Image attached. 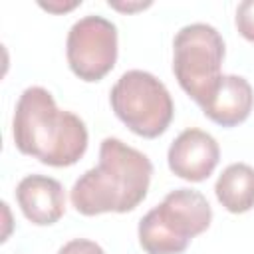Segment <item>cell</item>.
Instances as JSON below:
<instances>
[{
	"instance_id": "cell-8",
	"label": "cell",
	"mask_w": 254,
	"mask_h": 254,
	"mask_svg": "<svg viewBox=\"0 0 254 254\" xmlns=\"http://www.w3.org/2000/svg\"><path fill=\"white\" fill-rule=\"evenodd\" d=\"M16 200L24 216L38 226H50L65 212L64 187L46 175L24 177L16 187Z\"/></svg>"
},
{
	"instance_id": "cell-5",
	"label": "cell",
	"mask_w": 254,
	"mask_h": 254,
	"mask_svg": "<svg viewBox=\"0 0 254 254\" xmlns=\"http://www.w3.org/2000/svg\"><path fill=\"white\" fill-rule=\"evenodd\" d=\"M115 115L137 135L153 139L167 131L175 105L169 89L153 73L125 71L109 93Z\"/></svg>"
},
{
	"instance_id": "cell-4",
	"label": "cell",
	"mask_w": 254,
	"mask_h": 254,
	"mask_svg": "<svg viewBox=\"0 0 254 254\" xmlns=\"http://www.w3.org/2000/svg\"><path fill=\"white\" fill-rule=\"evenodd\" d=\"M224 42L216 28L190 24L177 32L173 42V71L179 85L202 105L220 81Z\"/></svg>"
},
{
	"instance_id": "cell-1",
	"label": "cell",
	"mask_w": 254,
	"mask_h": 254,
	"mask_svg": "<svg viewBox=\"0 0 254 254\" xmlns=\"http://www.w3.org/2000/svg\"><path fill=\"white\" fill-rule=\"evenodd\" d=\"M153 165L147 155L115 137L103 139L97 167L71 187V204L79 214L129 212L147 196Z\"/></svg>"
},
{
	"instance_id": "cell-14",
	"label": "cell",
	"mask_w": 254,
	"mask_h": 254,
	"mask_svg": "<svg viewBox=\"0 0 254 254\" xmlns=\"http://www.w3.org/2000/svg\"><path fill=\"white\" fill-rule=\"evenodd\" d=\"M109 6H113V8H117V10H139V8H145V6H149V4H137V6H131V4H109Z\"/></svg>"
},
{
	"instance_id": "cell-11",
	"label": "cell",
	"mask_w": 254,
	"mask_h": 254,
	"mask_svg": "<svg viewBox=\"0 0 254 254\" xmlns=\"http://www.w3.org/2000/svg\"><path fill=\"white\" fill-rule=\"evenodd\" d=\"M236 28L242 38L254 42V0H244L236 8Z\"/></svg>"
},
{
	"instance_id": "cell-2",
	"label": "cell",
	"mask_w": 254,
	"mask_h": 254,
	"mask_svg": "<svg viewBox=\"0 0 254 254\" xmlns=\"http://www.w3.org/2000/svg\"><path fill=\"white\" fill-rule=\"evenodd\" d=\"M14 143L20 153L50 167H69L87 149L85 123L56 105L44 87H28L20 95L12 121Z\"/></svg>"
},
{
	"instance_id": "cell-13",
	"label": "cell",
	"mask_w": 254,
	"mask_h": 254,
	"mask_svg": "<svg viewBox=\"0 0 254 254\" xmlns=\"http://www.w3.org/2000/svg\"><path fill=\"white\" fill-rule=\"evenodd\" d=\"M79 2H69V4H65V6H62V4H40L42 8H46V10H52V12H65V10H71V8H75Z\"/></svg>"
},
{
	"instance_id": "cell-9",
	"label": "cell",
	"mask_w": 254,
	"mask_h": 254,
	"mask_svg": "<svg viewBox=\"0 0 254 254\" xmlns=\"http://www.w3.org/2000/svg\"><path fill=\"white\" fill-rule=\"evenodd\" d=\"M254 103V91L250 83L240 75H222L214 91L200 105L202 113L222 127H234L242 123Z\"/></svg>"
},
{
	"instance_id": "cell-7",
	"label": "cell",
	"mask_w": 254,
	"mask_h": 254,
	"mask_svg": "<svg viewBox=\"0 0 254 254\" xmlns=\"http://www.w3.org/2000/svg\"><path fill=\"white\" fill-rule=\"evenodd\" d=\"M169 169L190 183H200L218 165L220 149L212 135L202 129H185L169 147Z\"/></svg>"
},
{
	"instance_id": "cell-6",
	"label": "cell",
	"mask_w": 254,
	"mask_h": 254,
	"mask_svg": "<svg viewBox=\"0 0 254 254\" xmlns=\"http://www.w3.org/2000/svg\"><path fill=\"white\" fill-rule=\"evenodd\" d=\"M65 54L79 79L99 81L117 62V28L101 16H85L69 28Z\"/></svg>"
},
{
	"instance_id": "cell-12",
	"label": "cell",
	"mask_w": 254,
	"mask_h": 254,
	"mask_svg": "<svg viewBox=\"0 0 254 254\" xmlns=\"http://www.w3.org/2000/svg\"><path fill=\"white\" fill-rule=\"evenodd\" d=\"M58 254H105L103 248L93 242V240H87V238H75V240H69L65 242Z\"/></svg>"
},
{
	"instance_id": "cell-3",
	"label": "cell",
	"mask_w": 254,
	"mask_h": 254,
	"mask_svg": "<svg viewBox=\"0 0 254 254\" xmlns=\"http://www.w3.org/2000/svg\"><path fill=\"white\" fill-rule=\"evenodd\" d=\"M210 220V204L198 190L177 189L141 218L139 244L147 254H181Z\"/></svg>"
},
{
	"instance_id": "cell-10",
	"label": "cell",
	"mask_w": 254,
	"mask_h": 254,
	"mask_svg": "<svg viewBox=\"0 0 254 254\" xmlns=\"http://www.w3.org/2000/svg\"><path fill=\"white\" fill-rule=\"evenodd\" d=\"M214 192L228 212H248L254 206V169L246 163L228 165L218 177Z\"/></svg>"
}]
</instances>
